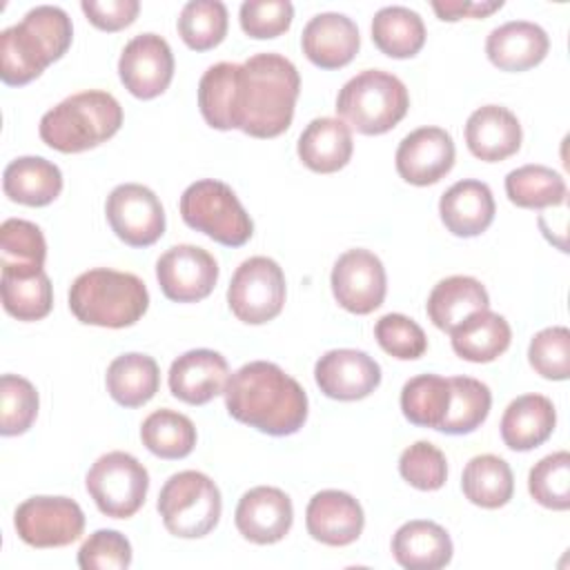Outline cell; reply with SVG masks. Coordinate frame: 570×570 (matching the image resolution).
I'll return each instance as SVG.
<instances>
[{
	"instance_id": "obj_10",
	"label": "cell",
	"mask_w": 570,
	"mask_h": 570,
	"mask_svg": "<svg viewBox=\"0 0 570 570\" xmlns=\"http://www.w3.org/2000/svg\"><path fill=\"white\" fill-rule=\"evenodd\" d=\"M232 314L247 325L276 318L285 305V274L274 258L252 256L243 261L227 287Z\"/></svg>"
},
{
	"instance_id": "obj_16",
	"label": "cell",
	"mask_w": 570,
	"mask_h": 570,
	"mask_svg": "<svg viewBox=\"0 0 570 570\" xmlns=\"http://www.w3.org/2000/svg\"><path fill=\"white\" fill-rule=\"evenodd\" d=\"M454 154V140L445 129L419 127L399 142L396 171L410 185H434L452 169Z\"/></svg>"
},
{
	"instance_id": "obj_14",
	"label": "cell",
	"mask_w": 570,
	"mask_h": 570,
	"mask_svg": "<svg viewBox=\"0 0 570 570\" xmlns=\"http://www.w3.org/2000/svg\"><path fill=\"white\" fill-rule=\"evenodd\" d=\"M332 292L336 303L352 314H370L381 307L387 278L385 267L370 249H347L332 267Z\"/></svg>"
},
{
	"instance_id": "obj_33",
	"label": "cell",
	"mask_w": 570,
	"mask_h": 570,
	"mask_svg": "<svg viewBox=\"0 0 570 570\" xmlns=\"http://www.w3.org/2000/svg\"><path fill=\"white\" fill-rule=\"evenodd\" d=\"M461 490L470 503L497 510L512 499L514 476L505 459L497 454H479L465 463Z\"/></svg>"
},
{
	"instance_id": "obj_27",
	"label": "cell",
	"mask_w": 570,
	"mask_h": 570,
	"mask_svg": "<svg viewBox=\"0 0 570 570\" xmlns=\"http://www.w3.org/2000/svg\"><path fill=\"white\" fill-rule=\"evenodd\" d=\"M352 131L341 118H314L298 138V158L316 174H334L352 158Z\"/></svg>"
},
{
	"instance_id": "obj_29",
	"label": "cell",
	"mask_w": 570,
	"mask_h": 570,
	"mask_svg": "<svg viewBox=\"0 0 570 570\" xmlns=\"http://www.w3.org/2000/svg\"><path fill=\"white\" fill-rule=\"evenodd\" d=\"M2 189L13 203L45 207L60 196L62 174L42 156H20L4 167Z\"/></svg>"
},
{
	"instance_id": "obj_47",
	"label": "cell",
	"mask_w": 570,
	"mask_h": 570,
	"mask_svg": "<svg viewBox=\"0 0 570 570\" xmlns=\"http://www.w3.org/2000/svg\"><path fill=\"white\" fill-rule=\"evenodd\" d=\"M294 7L289 0H247L238 9L240 29L256 40L285 33L292 24Z\"/></svg>"
},
{
	"instance_id": "obj_23",
	"label": "cell",
	"mask_w": 570,
	"mask_h": 570,
	"mask_svg": "<svg viewBox=\"0 0 570 570\" xmlns=\"http://www.w3.org/2000/svg\"><path fill=\"white\" fill-rule=\"evenodd\" d=\"M494 196L483 180H459L439 200L445 229L459 238L483 234L494 220Z\"/></svg>"
},
{
	"instance_id": "obj_46",
	"label": "cell",
	"mask_w": 570,
	"mask_h": 570,
	"mask_svg": "<svg viewBox=\"0 0 570 570\" xmlns=\"http://www.w3.org/2000/svg\"><path fill=\"white\" fill-rule=\"evenodd\" d=\"M374 338L383 352L401 361H414L428 350V336L405 314H385L374 325Z\"/></svg>"
},
{
	"instance_id": "obj_17",
	"label": "cell",
	"mask_w": 570,
	"mask_h": 570,
	"mask_svg": "<svg viewBox=\"0 0 570 570\" xmlns=\"http://www.w3.org/2000/svg\"><path fill=\"white\" fill-rule=\"evenodd\" d=\"M314 379L325 396L358 401L379 387L381 365L361 350H330L316 361Z\"/></svg>"
},
{
	"instance_id": "obj_43",
	"label": "cell",
	"mask_w": 570,
	"mask_h": 570,
	"mask_svg": "<svg viewBox=\"0 0 570 570\" xmlns=\"http://www.w3.org/2000/svg\"><path fill=\"white\" fill-rule=\"evenodd\" d=\"M47 243L42 229L22 218H7L0 225V265H36L42 267Z\"/></svg>"
},
{
	"instance_id": "obj_31",
	"label": "cell",
	"mask_w": 570,
	"mask_h": 570,
	"mask_svg": "<svg viewBox=\"0 0 570 570\" xmlns=\"http://www.w3.org/2000/svg\"><path fill=\"white\" fill-rule=\"evenodd\" d=\"M488 305L490 296L481 281L472 276H450L432 287L425 309L434 327L452 332L465 316L479 309H488Z\"/></svg>"
},
{
	"instance_id": "obj_12",
	"label": "cell",
	"mask_w": 570,
	"mask_h": 570,
	"mask_svg": "<svg viewBox=\"0 0 570 570\" xmlns=\"http://www.w3.org/2000/svg\"><path fill=\"white\" fill-rule=\"evenodd\" d=\"M105 214L111 232L131 247H149L165 234V209L145 185L122 183L114 187Z\"/></svg>"
},
{
	"instance_id": "obj_20",
	"label": "cell",
	"mask_w": 570,
	"mask_h": 570,
	"mask_svg": "<svg viewBox=\"0 0 570 570\" xmlns=\"http://www.w3.org/2000/svg\"><path fill=\"white\" fill-rule=\"evenodd\" d=\"M229 379V365L220 352L189 350L180 354L169 367L171 394L189 405H205L214 396L225 392Z\"/></svg>"
},
{
	"instance_id": "obj_19",
	"label": "cell",
	"mask_w": 570,
	"mask_h": 570,
	"mask_svg": "<svg viewBox=\"0 0 570 570\" xmlns=\"http://www.w3.org/2000/svg\"><path fill=\"white\" fill-rule=\"evenodd\" d=\"M305 525L314 541L334 548L350 546L361 537L365 514L352 494L343 490H321L307 503Z\"/></svg>"
},
{
	"instance_id": "obj_45",
	"label": "cell",
	"mask_w": 570,
	"mask_h": 570,
	"mask_svg": "<svg viewBox=\"0 0 570 570\" xmlns=\"http://www.w3.org/2000/svg\"><path fill=\"white\" fill-rule=\"evenodd\" d=\"M401 476L416 490H439L448 479L445 454L430 441H416L399 456Z\"/></svg>"
},
{
	"instance_id": "obj_34",
	"label": "cell",
	"mask_w": 570,
	"mask_h": 570,
	"mask_svg": "<svg viewBox=\"0 0 570 570\" xmlns=\"http://www.w3.org/2000/svg\"><path fill=\"white\" fill-rule=\"evenodd\" d=\"M372 40L390 58H412L425 45L423 18L410 7H383L372 18Z\"/></svg>"
},
{
	"instance_id": "obj_48",
	"label": "cell",
	"mask_w": 570,
	"mask_h": 570,
	"mask_svg": "<svg viewBox=\"0 0 570 570\" xmlns=\"http://www.w3.org/2000/svg\"><path fill=\"white\" fill-rule=\"evenodd\" d=\"M131 563V543L118 530H96L78 550L82 570H125Z\"/></svg>"
},
{
	"instance_id": "obj_32",
	"label": "cell",
	"mask_w": 570,
	"mask_h": 570,
	"mask_svg": "<svg viewBox=\"0 0 570 570\" xmlns=\"http://www.w3.org/2000/svg\"><path fill=\"white\" fill-rule=\"evenodd\" d=\"M107 392L122 407H140L154 399L160 387L158 363L140 352L116 356L107 367Z\"/></svg>"
},
{
	"instance_id": "obj_42",
	"label": "cell",
	"mask_w": 570,
	"mask_h": 570,
	"mask_svg": "<svg viewBox=\"0 0 570 570\" xmlns=\"http://www.w3.org/2000/svg\"><path fill=\"white\" fill-rule=\"evenodd\" d=\"M528 490L539 505L548 510H568L570 508V454L561 450L534 463L528 474Z\"/></svg>"
},
{
	"instance_id": "obj_30",
	"label": "cell",
	"mask_w": 570,
	"mask_h": 570,
	"mask_svg": "<svg viewBox=\"0 0 570 570\" xmlns=\"http://www.w3.org/2000/svg\"><path fill=\"white\" fill-rule=\"evenodd\" d=\"M450 334L456 356L470 363H490L499 358L512 341L508 321L490 307L472 312Z\"/></svg>"
},
{
	"instance_id": "obj_35",
	"label": "cell",
	"mask_w": 570,
	"mask_h": 570,
	"mask_svg": "<svg viewBox=\"0 0 570 570\" xmlns=\"http://www.w3.org/2000/svg\"><path fill=\"white\" fill-rule=\"evenodd\" d=\"M566 180L546 165H523L505 176V194L523 209H546L566 203Z\"/></svg>"
},
{
	"instance_id": "obj_15",
	"label": "cell",
	"mask_w": 570,
	"mask_h": 570,
	"mask_svg": "<svg viewBox=\"0 0 570 570\" xmlns=\"http://www.w3.org/2000/svg\"><path fill=\"white\" fill-rule=\"evenodd\" d=\"M118 76L125 89L140 100L160 96L174 78L169 42L158 33L134 36L118 58Z\"/></svg>"
},
{
	"instance_id": "obj_28",
	"label": "cell",
	"mask_w": 570,
	"mask_h": 570,
	"mask_svg": "<svg viewBox=\"0 0 570 570\" xmlns=\"http://www.w3.org/2000/svg\"><path fill=\"white\" fill-rule=\"evenodd\" d=\"M2 305L18 321H40L51 312L53 289L42 267L2 265Z\"/></svg>"
},
{
	"instance_id": "obj_39",
	"label": "cell",
	"mask_w": 570,
	"mask_h": 570,
	"mask_svg": "<svg viewBox=\"0 0 570 570\" xmlns=\"http://www.w3.org/2000/svg\"><path fill=\"white\" fill-rule=\"evenodd\" d=\"M236 62L212 65L198 82V109L205 122L214 129H234V82Z\"/></svg>"
},
{
	"instance_id": "obj_36",
	"label": "cell",
	"mask_w": 570,
	"mask_h": 570,
	"mask_svg": "<svg viewBox=\"0 0 570 570\" xmlns=\"http://www.w3.org/2000/svg\"><path fill=\"white\" fill-rule=\"evenodd\" d=\"M450 407V379L439 374H419L401 390L403 416L419 425L439 430Z\"/></svg>"
},
{
	"instance_id": "obj_21",
	"label": "cell",
	"mask_w": 570,
	"mask_h": 570,
	"mask_svg": "<svg viewBox=\"0 0 570 570\" xmlns=\"http://www.w3.org/2000/svg\"><path fill=\"white\" fill-rule=\"evenodd\" d=\"M301 47L307 60L321 69L345 67L361 47L358 27L345 13H318L303 27Z\"/></svg>"
},
{
	"instance_id": "obj_50",
	"label": "cell",
	"mask_w": 570,
	"mask_h": 570,
	"mask_svg": "<svg viewBox=\"0 0 570 570\" xmlns=\"http://www.w3.org/2000/svg\"><path fill=\"white\" fill-rule=\"evenodd\" d=\"M503 7V0H434L432 9L441 20H461V18H485Z\"/></svg>"
},
{
	"instance_id": "obj_41",
	"label": "cell",
	"mask_w": 570,
	"mask_h": 570,
	"mask_svg": "<svg viewBox=\"0 0 570 570\" xmlns=\"http://www.w3.org/2000/svg\"><path fill=\"white\" fill-rule=\"evenodd\" d=\"M38 392L31 381L18 374H2L0 379V434H24L38 416Z\"/></svg>"
},
{
	"instance_id": "obj_22",
	"label": "cell",
	"mask_w": 570,
	"mask_h": 570,
	"mask_svg": "<svg viewBox=\"0 0 570 570\" xmlns=\"http://www.w3.org/2000/svg\"><path fill=\"white\" fill-rule=\"evenodd\" d=\"M521 122L501 105H483L465 122V145L472 156L485 163L510 158L521 147Z\"/></svg>"
},
{
	"instance_id": "obj_8",
	"label": "cell",
	"mask_w": 570,
	"mask_h": 570,
	"mask_svg": "<svg viewBox=\"0 0 570 570\" xmlns=\"http://www.w3.org/2000/svg\"><path fill=\"white\" fill-rule=\"evenodd\" d=\"M180 216L185 225L225 247H240L254 234V223L234 189L214 178L196 180L183 191Z\"/></svg>"
},
{
	"instance_id": "obj_1",
	"label": "cell",
	"mask_w": 570,
	"mask_h": 570,
	"mask_svg": "<svg viewBox=\"0 0 570 570\" xmlns=\"http://www.w3.org/2000/svg\"><path fill=\"white\" fill-rule=\"evenodd\" d=\"M225 407L232 419L269 436L296 434L307 419V394L276 363L252 361L229 374Z\"/></svg>"
},
{
	"instance_id": "obj_37",
	"label": "cell",
	"mask_w": 570,
	"mask_h": 570,
	"mask_svg": "<svg viewBox=\"0 0 570 570\" xmlns=\"http://www.w3.org/2000/svg\"><path fill=\"white\" fill-rule=\"evenodd\" d=\"M140 439L142 445L160 459H185L196 445V428L189 416L163 407L142 421Z\"/></svg>"
},
{
	"instance_id": "obj_40",
	"label": "cell",
	"mask_w": 570,
	"mask_h": 570,
	"mask_svg": "<svg viewBox=\"0 0 570 570\" xmlns=\"http://www.w3.org/2000/svg\"><path fill=\"white\" fill-rule=\"evenodd\" d=\"M178 33L194 51H207L227 36V7L220 0H191L178 16Z\"/></svg>"
},
{
	"instance_id": "obj_49",
	"label": "cell",
	"mask_w": 570,
	"mask_h": 570,
	"mask_svg": "<svg viewBox=\"0 0 570 570\" xmlns=\"http://www.w3.org/2000/svg\"><path fill=\"white\" fill-rule=\"evenodd\" d=\"M80 9L94 27L102 31H120L136 20L140 11V2L138 0H82Z\"/></svg>"
},
{
	"instance_id": "obj_11",
	"label": "cell",
	"mask_w": 570,
	"mask_h": 570,
	"mask_svg": "<svg viewBox=\"0 0 570 570\" xmlns=\"http://www.w3.org/2000/svg\"><path fill=\"white\" fill-rule=\"evenodd\" d=\"M13 528L31 548H62L80 539L85 514L69 497H29L16 508Z\"/></svg>"
},
{
	"instance_id": "obj_26",
	"label": "cell",
	"mask_w": 570,
	"mask_h": 570,
	"mask_svg": "<svg viewBox=\"0 0 570 570\" xmlns=\"http://www.w3.org/2000/svg\"><path fill=\"white\" fill-rule=\"evenodd\" d=\"M557 425V410L543 394L517 396L501 416V439L514 452H528L546 443Z\"/></svg>"
},
{
	"instance_id": "obj_6",
	"label": "cell",
	"mask_w": 570,
	"mask_h": 570,
	"mask_svg": "<svg viewBox=\"0 0 570 570\" xmlns=\"http://www.w3.org/2000/svg\"><path fill=\"white\" fill-rule=\"evenodd\" d=\"M405 85L387 71L365 69L350 78L336 96L341 120L365 136H379L396 127L407 114Z\"/></svg>"
},
{
	"instance_id": "obj_24",
	"label": "cell",
	"mask_w": 570,
	"mask_h": 570,
	"mask_svg": "<svg viewBox=\"0 0 570 570\" xmlns=\"http://www.w3.org/2000/svg\"><path fill=\"white\" fill-rule=\"evenodd\" d=\"M550 49L548 33L528 20H510L490 31L485 53L501 71H525L537 67Z\"/></svg>"
},
{
	"instance_id": "obj_3",
	"label": "cell",
	"mask_w": 570,
	"mask_h": 570,
	"mask_svg": "<svg viewBox=\"0 0 570 570\" xmlns=\"http://www.w3.org/2000/svg\"><path fill=\"white\" fill-rule=\"evenodd\" d=\"M73 27L65 9L38 4L24 18L0 33V78L20 87L38 78L71 45Z\"/></svg>"
},
{
	"instance_id": "obj_38",
	"label": "cell",
	"mask_w": 570,
	"mask_h": 570,
	"mask_svg": "<svg viewBox=\"0 0 570 570\" xmlns=\"http://www.w3.org/2000/svg\"><path fill=\"white\" fill-rule=\"evenodd\" d=\"M492 392L485 383L472 376L450 379V407L439 432L443 434H470L490 414Z\"/></svg>"
},
{
	"instance_id": "obj_5",
	"label": "cell",
	"mask_w": 570,
	"mask_h": 570,
	"mask_svg": "<svg viewBox=\"0 0 570 570\" xmlns=\"http://www.w3.org/2000/svg\"><path fill=\"white\" fill-rule=\"evenodd\" d=\"M122 125V107L109 94L89 89L58 102L40 118V138L62 154H78L109 140Z\"/></svg>"
},
{
	"instance_id": "obj_7",
	"label": "cell",
	"mask_w": 570,
	"mask_h": 570,
	"mask_svg": "<svg viewBox=\"0 0 570 570\" xmlns=\"http://www.w3.org/2000/svg\"><path fill=\"white\" fill-rule=\"evenodd\" d=\"M158 512L169 534L200 539L218 525L223 512L220 490L203 472H176L160 488Z\"/></svg>"
},
{
	"instance_id": "obj_9",
	"label": "cell",
	"mask_w": 570,
	"mask_h": 570,
	"mask_svg": "<svg viewBox=\"0 0 570 570\" xmlns=\"http://www.w3.org/2000/svg\"><path fill=\"white\" fill-rule=\"evenodd\" d=\"M87 492L98 510L111 519L134 517L147 497V468L129 452H107L87 472Z\"/></svg>"
},
{
	"instance_id": "obj_13",
	"label": "cell",
	"mask_w": 570,
	"mask_h": 570,
	"mask_svg": "<svg viewBox=\"0 0 570 570\" xmlns=\"http://www.w3.org/2000/svg\"><path fill=\"white\" fill-rule=\"evenodd\" d=\"M156 278L169 301L198 303L214 292L218 263L198 245H174L158 258Z\"/></svg>"
},
{
	"instance_id": "obj_4",
	"label": "cell",
	"mask_w": 570,
	"mask_h": 570,
	"mask_svg": "<svg viewBox=\"0 0 570 570\" xmlns=\"http://www.w3.org/2000/svg\"><path fill=\"white\" fill-rule=\"evenodd\" d=\"M149 307L145 283L129 272L96 267L82 272L69 287V309L85 325L129 327Z\"/></svg>"
},
{
	"instance_id": "obj_44",
	"label": "cell",
	"mask_w": 570,
	"mask_h": 570,
	"mask_svg": "<svg viewBox=\"0 0 570 570\" xmlns=\"http://www.w3.org/2000/svg\"><path fill=\"white\" fill-rule=\"evenodd\" d=\"M532 370L550 381H566L570 376V332L563 325H552L537 332L528 347Z\"/></svg>"
},
{
	"instance_id": "obj_2",
	"label": "cell",
	"mask_w": 570,
	"mask_h": 570,
	"mask_svg": "<svg viewBox=\"0 0 570 570\" xmlns=\"http://www.w3.org/2000/svg\"><path fill=\"white\" fill-rule=\"evenodd\" d=\"M301 76L292 60L265 51L238 65L234 82V129L254 138H276L289 129Z\"/></svg>"
},
{
	"instance_id": "obj_18",
	"label": "cell",
	"mask_w": 570,
	"mask_h": 570,
	"mask_svg": "<svg viewBox=\"0 0 570 570\" xmlns=\"http://www.w3.org/2000/svg\"><path fill=\"white\" fill-rule=\"evenodd\" d=\"M294 521L292 499L272 485L247 490L234 512L236 530L252 543L269 546L281 541Z\"/></svg>"
},
{
	"instance_id": "obj_25",
	"label": "cell",
	"mask_w": 570,
	"mask_h": 570,
	"mask_svg": "<svg viewBox=\"0 0 570 570\" xmlns=\"http://www.w3.org/2000/svg\"><path fill=\"white\" fill-rule=\"evenodd\" d=\"M452 539L445 528L428 519L403 523L392 537V554L407 570H439L452 561Z\"/></svg>"
}]
</instances>
